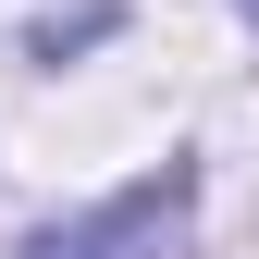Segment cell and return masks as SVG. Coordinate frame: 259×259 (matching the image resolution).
<instances>
[{
  "label": "cell",
  "instance_id": "1",
  "mask_svg": "<svg viewBox=\"0 0 259 259\" xmlns=\"http://www.w3.org/2000/svg\"><path fill=\"white\" fill-rule=\"evenodd\" d=\"M185 222H198V173H185V160H160L148 185H123V198L74 210V222H50L25 259H173V247H185Z\"/></svg>",
  "mask_w": 259,
  "mask_h": 259
}]
</instances>
